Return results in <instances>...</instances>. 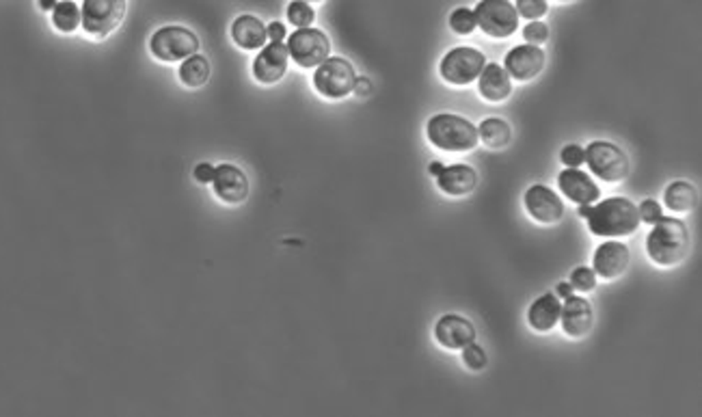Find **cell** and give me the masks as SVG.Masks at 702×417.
<instances>
[{
	"label": "cell",
	"instance_id": "cell-39",
	"mask_svg": "<svg viewBox=\"0 0 702 417\" xmlns=\"http://www.w3.org/2000/svg\"><path fill=\"white\" fill-rule=\"evenodd\" d=\"M56 3H59V0H39V9H44V12H53Z\"/></svg>",
	"mask_w": 702,
	"mask_h": 417
},
{
	"label": "cell",
	"instance_id": "cell-38",
	"mask_svg": "<svg viewBox=\"0 0 702 417\" xmlns=\"http://www.w3.org/2000/svg\"><path fill=\"white\" fill-rule=\"evenodd\" d=\"M556 296L557 298H564V301L569 296H572V286H571V283H560V286L556 288Z\"/></svg>",
	"mask_w": 702,
	"mask_h": 417
},
{
	"label": "cell",
	"instance_id": "cell-22",
	"mask_svg": "<svg viewBox=\"0 0 702 417\" xmlns=\"http://www.w3.org/2000/svg\"><path fill=\"white\" fill-rule=\"evenodd\" d=\"M560 312H562V303L556 295H543L540 298H536L531 303L530 312H528V321L530 327L534 331L547 333L556 327L557 321H560Z\"/></svg>",
	"mask_w": 702,
	"mask_h": 417
},
{
	"label": "cell",
	"instance_id": "cell-42",
	"mask_svg": "<svg viewBox=\"0 0 702 417\" xmlns=\"http://www.w3.org/2000/svg\"><path fill=\"white\" fill-rule=\"evenodd\" d=\"M307 3H322V0H307Z\"/></svg>",
	"mask_w": 702,
	"mask_h": 417
},
{
	"label": "cell",
	"instance_id": "cell-31",
	"mask_svg": "<svg viewBox=\"0 0 702 417\" xmlns=\"http://www.w3.org/2000/svg\"><path fill=\"white\" fill-rule=\"evenodd\" d=\"M463 362L469 370H484L487 368V354L478 344L472 342L463 348Z\"/></svg>",
	"mask_w": 702,
	"mask_h": 417
},
{
	"label": "cell",
	"instance_id": "cell-10",
	"mask_svg": "<svg viewBox=\"0 0 702 417\" xmlns=\"http://www.w3.org/2000/svg\"><path fill=\"white\" fill-rule=\"evenodd\" d=\"M484 65H487V59H484V54L480 53V50L461 46V48H454L443 56L439 71H441V79L446 82L463 87L478 80Z\"/></svg>",
	"mask_w": 702,
	"mask_h": 417
},
{
	"label": "cell",
	"instance_id": "cell-43",
	"mask_svg": "<svg viewBox=\"0 0 702 417\" xmlns=\"http://www.w3.org/2000/svg\"><path fill=\"white\" fill-rule=\"evenodd\" d=\"M557 3H571V0H557Z\"/></svg>",
	"mask_w": 702,
	"mask_h": 417
},
{
	"label": "cell",
	"instance_id": "cell-3",
	"mask_svg": "<svg viewBox=\"0 0 702 417\" xmlns=\"http://www.w3.org/2000/svg\"><path fill=\"white\" fill-rule=\"evenodd\" d=\"M428 141L443 152H469L480 143L478 128L464 117L441 113L428 121Z\"/></svg>",
	"mask_w": 702,
	"mask_h": 417
},
{
	"label": "cell",
	"instance_id": "cell-29",
	"mask_svg": "<svg viewBox=\"0 0 702 417\" xmlns=\"http://www.w3.org/2000/svg\"><path fill=\"white\" fill-rule=\"evenodd\" d=\"M569 283L572 286V290L580 292H592L597 288V272L588 266H580L571 272Z\"/></svg>",
	"mask_w": 702,
	"mask_h": 417
},
{
	"label": "cell",
	"instance_id": "cell-20",
	"mask_svg": "<svg viewBox=\"0 0 702 417\" xmlns=\"http://www.w3.org/2000/svg\"><path fill=\"white\" fill-rule=\"evenodd\" d=\"M478 91L484 100L502 102L513 94V82H510L508 71L502 65L489 63L478 76Z\"/></svg>",
	"mask_w": 702,
	"mask_h": 417
},
{
	"label": "cell",
	"instance_id": "cell-5",
	"mask_svg": "<svg viewBox=\"0 0 702 417\" xmlns=\"http://www.w3.org/2000/svg\"><path fill=\"white\" fill-rule=\"evenodd\" d=\"M149 50L158 61L175 63L199 53V39L193 30L184 27L158 29L149 39Z\"/></svg>",
	"mask_w": 702,
	"mask_h": 417
},
{
	"label": "cell",
	"instance_id": "cell-15",
	"mask_svg": "<svg viewBox=\"0 0 702 417\" xmlns=\"http://www.w3.org/2000/svg\"><path fill=\"white\" fill-rule=\"evenodd\" d=\"M629 246L623 243H616V240H607V243L598 245V249L595 251V257H592V271L597 272L598 277L603 279H616L621 277L629 266Z\"/></svg>",
	"mask_w": 702,
	"mask_h": 417
},
{
	"label": "cell",
	"instance_id": "cell-6",
	"mask_svg": "<svg viewBox=\"0 0 702 417\" xmlns=\"http://www.w3.org/2000/svg\"><path fill=\"white\" fill-rule=\"evenodd\" d=\"M355 68L346 59L339 56H329L324 63H320L313 74V87L320 96L329 100H342L348 94H353L355 87Z\"/></svg>",
	"mask_w": 702,
	"mask_h": 417
},
{
	"label": "cell",
	"instance_id": "cell-36",
	"mask_svg": "<svg viewBox=\"0 0 702 417\" xmlns=\"http://www.w3.org/2000/svg\"><path fill=\"white\" fill-rule=\"evenodd\" d=\"M266 35H268V39H271V41H283V39L288 38L286 27H283L281 22H271V24H268Z\"/></svg>",
	"mask_w": 702,
	"mask_h": 417
},
{
	"label": "cell",
	"instance_id": "cell-35",
	"mask_svg": "<svg viewBox=\"0 0 702 417\" xmlns=\"http://www.w3.org/2000/svg\"><path fill=\"white\" fill-rule=\"evenodd\" d=\"M213 178H214V167H213V164L201 163V164H197V167H195V179H197V182L210 184V182H213Z\"/></svg>",
	"mask_w": 702,
	"mask_h": 417
},
{
	"label": "cell",
	"instance_id": "cell-9",
	"mask_svg": "<svg viewBox=\"0 0 702 417\" xmlns=\"http://www.w3.org/2000/svg\"><path fill=\"white\" fill-rule=\"evenodd\" d=\"M476 24L489 38L506 39L519 29V13L508 0H480L473 9Z\"/></svg>",
	"mask_w": 702,
	"mask_h": 417
},
{
	"label": "cell",
	"instance_id": "cell-4",
	"mask_svg": "<svg viewBox=\"0 0 702 417\" xmlns=\"http://www.w3.org/2000/svg\"><path fill=\"white\" fill-rule=\"evenodd\" d=\"M126 18V0H82L80 27L96 39L115 33Z\"/></svg>",
	"mask_w": 702,
	"mask_h": 417
},
{
	"label": "cell",
	"instance_id": "cell-1",
	"mask_svg": "<svg viewBox=\"0 0 702 417\" xmlns=\"http://www.w3.org/2000/svg\"><path fill=\"white\" fill-rule=\"evenodd\" d=\"M586 219L592 234L603 236V238L631 236L639 228L638 208L624 197H612L590 205Z\"/></svg>",
	"mask_w": 702,
	"mask_h": 417
},
{
	"label": "cell",
	"instance_id": "cell-27",
	"mask_svg": "<svg viewBox=\"0 0 702 417\" xmlns=\"http://www.w3.org/2000/svg\"><path fill=\"white\" fill-rule=\"evenodd\" d=\"M288 20H290V24H294L297 29H307L312 27L313 20H316V12H313V7L307 0H292V3L288 4Z\"/></svg>",
	"mask_w": 702,
	"mask_h": 417
},
{
	"label": "cell",
	"instance_id": "cell-33",
	"mask_svg": "<svg viewBox=\"0 0 702 417\" xmlns=\"http://www.w3.org/2000/svg\"><path fill=\"white\" fill-rule=\"evenodd\" d=\"M638 214H639V221L653 225L655 221L662 219V205H659L657 202H653V199H647V202L639 204Z\"/></svg>",
	"mask_w": 702,
	"mask_h": 417
},
{
	"label": "cell",
	"instance_id": "cell-2",
	"mask_svg": "<svg viewBox=\"0 0 702 417\" xmlns=\"http://www.w3.org/2000/svg\"><path fill=\"white\" fill-rule=\"evenodd\" d=\"M689 240L688 229L681 221L662 216L655 221L647 238V254L655 264L659 266H674L688 255Z\"/></svg>",
	"mask_w": 702,
	"mask_h": 417
},
{
	"label": "cell",
	"instance_id": "cell-23",
	"mask_svg": "<svg viewBox=\"0 0 702 417\" xmlns=\"http://www.w3.org/2000/svg\"><path fill=\"white\" fill-rule=\"evenodd\" d=\"M178 76L184 87H188V89H199V87H204L210 79L208 59L201 54L188 56V59H184L182 65H180Z\"/></svg>",
	"mask_w": 702,
	"mask_h": 417
},
{
	"label": "cell",
	"instance_id": "cell-11",
	"mask_svg": "<svg viewBox=\"0 0 702 417\" xmlns=\"http://www.w3.org/2000/svg\"><path fill=\"white\" fill-rule=\"evenodd\" d=\"M288 61H290L288 46L283 41H271L260 48V54L253 61V76L262 85H275L286 76Z\"/></svg>",
	"mask_w": 702,
	"mask_h": 417
},
{
	"label": "cell",
	"instance_id": "cell-7",
	"mask_svg": "<svg viewBox=\"0 0 702 417\" xmlns=\"http://www.w3.org/2000/svg\"><path fill=\"white\" fill-rule=\"evenodd\" d=\"M288 54L301 68H318L331 54V41L318 29H297L288 38Z\"/></svg>",
	"mask_w": 702,
	"mask_h": 417
},
{
	"label": "cell",
	"instance_id": "cell-18",
	"mask_svg": "<svg viewBox=\"0 0 702 417\" xmlns=\"http://www.w3.org/2000/svg\"><path fill=\"white\" fill-rule=\"evenodd\" d=\"M560 321H562V329H564L566 336L581 338L592 329L595 313H592V305L586 301V298L569 296L566 298L564 305H562Z\"/></svg>",
	"mask_w": 702,
	"mask_h": 417
},
{
	"label": "cell",
	"instance_id": "cell-17",
	"mask_svg": "<svg viewBox=\"0 0 702 417\" xmlns=\"http://www.w3.org/2000/svg\"><path fill=\"white\" fill-rule=\"evenodd\" d=\"M557 187H560L566 199L580 205H588L601 197V190H598L595 179L588 173L580 171V169L566 167L564 171L557 175Z\"/></svg>",
	"mask_w": 702,
	"mask_h": 417
},
{
	"label": "cell",
	"instance_id": "cell-40",
	"mask_svg": "<svg viewBox=\"0 0 702 417\" xmlns=\"http://www.w3.org/2000/svg\"><path fill=\"white\" fill-rule=\"evenodd\" d=\"M428 171H430V175H435V178H437V175L443 171V164L441 163H432L430 167H428Z\"/></svg>",
	"mask_w": 702,
	"mask_h": 417
},
{
	"label": "cell",
	"instance_id": "cell-30",
	"mask_svg": "<svg viewBox=\"0 0 702 417\" xmlns=\"http://www.w3.org/2000/svg\"><path fill=\"white\" fill-rule=\"evenodd\" d=\"M514 9H517L521 18L540 20L547 13V9H549V4H547V0H517Z\"/></svg>",
	"mask_w": 702,
	"mask_h": 417
},
{
	"label": "cell",
	"instance_id": "cell-19",
	"mask_svg": "<svg viewBox=\"0 0 702 417\" xmlns=\"http://www.w3.org/2000/svg\"><path fill=\"white\" fill-rule=\"evenodd\" d=\"M478 184V175L467 164H452L443 167V171L437 175V187L450 197H463L469 195Z\"/></svg>",
	"mask_w": 702,
	"mask_h": 417
},
{
	"label": "cell",
	"instance_id": "cell-13",
	"mask_svg": "<svg viewBox=\"0 0 702 417\" xmlns=\"http://www.w3.org/2000/svg\"><path fill=\"white\" fill-rule=\"evenodd\" d=\"M213 187L216 197L225 204L236 205L249 197V179L236 164H219V167H214Z\"/></svg>",
	"mask_w": 702,
	"mask_h": 417
},
{
	"label": "cell",
	"instance_id": "cell-37",
	"mask_svg": "<svg viewBox=\"0 0 702 417\" xmlns=\"http://www.w3.org/2000/svg\"><path fill=\"white\" fill-rule=\"evenodd\" d=\"M353 94H357L359 97H368L372 94V82L370 79H355V87H353Z\"/></svg>",
	"mask_w": 702,
	"mask_h": 417
},
{
	"label": "cell",
	"instance_id": "cell-12",
	"mask_svg": "<svg viewBox=\"0 0 702 417\" xmlns=\"http://www.w3.org/2000/svg\"><path fill=\"white\" fill-rule=\"evenodd\" d=\"M545 68V53L539 46H517L506 54L504 70L508 71V76L513 80L528 82L540 74Z\"/></svg>",
	"mask_w": 702,
	"mask_h": 417
},
{
	"label": "cell",
	"instance_id": "cell-25",
	"mask_svg": "<svg viewBox=\"0 0 702 417\" xmlns=\"http://www.w3.org/2000/svg\"><path fill=\"white\" fill-rule=\"evenodd\" d=\"M664 202L674 213H689L696 205V190L688 182H674L665 188Z\"/></svg>",
	"mask_w": 702,
	"mask_h": 417
},
{
	"label": "cell",
	"instance_id": "cell-21",
	"mask_svg": "<svg viewBox=\"0 0 702 417\" xmlns=\"http://www.w3.org/2000/svg\"><path fill=\"white\" fill-rule=\"evenodd\" d=\"M231 39H234L236 46H240L242 50H260L264 48L268 41L266 27L255 15H240V18H236L234 24H231Z\"/></svg>",
	"mask_w": 702,
	"mask_h": 417
},
{
	"label": "cell",
	"instance_id": "cell-8",
	"mask_svg": "<svg viewBox=\"0 0 702 417\" xmlns=\"http://www.w3.org/2000/svg\"><path fill=\"white\" fill-rule=\"evenodd\" d=\"M583 163L603 182H621L629 173V161L621 147L607 141H595L583 149Z\"/></svg>",
	"mask_w": 702,
	"mask_h": 417
},
{
	"label": "cell",
	"instance_id": "cell-14",
	"mask_svg": "<svg viewBox=\"0 0 702 417\" xmlns=\"http://www.w3.org/2000/svg\"><path fill=\"white\" fill-rule=\"evenodd\" d=\"M523 202L531 219L543 225L557 223V221L562 219V214H564V204L557 197V193L547 187H540V184H536V187H531L528 193H525Z\"/></svg>",
	"mask_w": 702,
	"mask_h": 417
},
{
	"label": "cell",
	"instance_id": "cell-34",
	"mask_svg": "<svg viewBox=\"0 0 702 417\" xmlns=\"http://www.w3.org/2000/svg\"><path fill=\"white\" fill-rule=\"evenodd\" d=\"M560 161L564 163L566 167L577 169L580 164H583V149L580 146H566L564 149H562Z\"/></svg>",
	"mask_w": 702,
	"mask_h": 417
},
{
	"label": "cell",
	"instance_id": "cell-26",
	"mask_svg": "<svg viewBox=\"0 0 702 417\" xmlns=\"http://www.w3.org/2000/svg\"><path fill=\"white\" fill-rule=\"evenodd\" d=\"M53 24L61 33H74L80 27V9L71 0H59L53 9Z\"/></svg>",
	"mask_w": 702,
	"mask_h": 417
},
{
	"label": "cell",
	"instance_id": "cell-32",
	"mask_svg": "<svg viewBox=\"0 0 702 417\" xmlns=\"http://www.w3.org/2000/svg\"><path fill=\"white\" fill-rule=\"evenodd\" d=\"M523 38L531 46H540L549 39V29H547V24L540 22V20H531L528 27L523 29Z\"/></svg>",
	"mask_w": 702,
	"mask_h": 417
},
{
	"label": "cell",
	"instance_id": "cell-24",
	"mask_svg": "<svg viewBox=\"0 0 702 417\" xmlns=\"http://www.w3.org/2000/svg\"><path fill=\"white\" fill-rule=\"evenodd\" d=\"M510 126L504 120H497V117H489L480 123L478 128V138L484 143V146L490 149H502L510 143Z\"/></svg>",
	"mask_w": 702,
	"mask_h": 417
},
{
	"label": "cell",
	"instance_id": "cell-16",
	"mask_svg": "<svg viewBox=\"0 0 702 417\" xmlns=\"http://www.w3.org/2000/svg\"><path fill=\"white\" fill-rule=\"evenodd\" d=\"M435 338L443 348L450 350H463L467 344H472L476 339V329L467 318L456 316V313H447V316L439 318L435 327Z\"/></svg>",
	"mask_w": 702,
	"mask_h": 417
},
{
	"label": "cell",
	"instance_id": "cell-41",
	"mask_svg": "<svg viewBox=\"0 0 702 417\" xmlns=\"http://www.w3.org/2000/svg\"><path fill=\"white\" fill-rule=\"evenodd\" d=\"M588 208H590V204H588V205H581V208H580V216H583V219H586Z\"/></svg>",
	"mask_w": 702,
	"mask_h": 417
},
{
	"label": "cell",
	"instance_id": "cell-28",
	"mask_svg": "<svg viewBox=\"0 0 702 417\" xmlns=\"http://www.w3.org/2000/svg\"><path fill=\"white\" fill-rule=\"evenodd\" d=\"M476 15H473L472 9L467 7H458L454 9L452 15H450V29L454 30L456 35H469L473 33V29H476Z\"/></svg>",
	"mask_w": 702,
	"mask_h": 417
}]
</instances>
